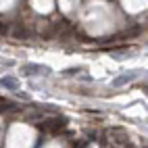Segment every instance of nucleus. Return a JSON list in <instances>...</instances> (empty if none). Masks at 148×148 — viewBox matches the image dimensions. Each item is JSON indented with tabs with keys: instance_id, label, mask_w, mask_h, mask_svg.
<instances>
[{
	"instance_id": "1",
	"label": "nucleus",
	"mask_w": 148,
	"mask_h": 148,
	"mask_svg": "<svg viewBox=\"0 0 148 148\" xmlns=\"http://www.w3.org/2000/svg\"><path fill=\"white\" fill-rule=\"evenodd\" d=\"M67 125V119L65 117H54V119H48V121H42V123H38V127L44 132H61L63 127Z\"/></svg>"
},
{
	"instance_id": "2",
	"label": "nucleus",
	"mask_w": 148,
	"mask_h": 148,
	"mask_svg": "<svg viewBox=\"0 0 148 148\" xmlns=\"http://www.w3.org/2000/svg\"><path fill=\"white\" fill-rule=\"evenodd\" d=\"M106 136H108V140H111L115 146H119V148H123V146H127L130 144V138H127V134L123 132V130H108L106 132Z\"/></svg>"
},
{
	"instance_id": "3",
	"label": "nucleus",
	"mask_w": 148,
	"mask_h": 148,
	"mask_svg": "<svg viewBox=\"0 0 148 148\" xmlns=\"http://www.w3.org/2000/svg\"><path fill=\"white\" fill-rule=\"evenodd\" d=\"M21 73L25 75H48L50 73V69L44 67V65H32V63H27L21 67Z\"/></svg>"
},
{
	"instance_id": "4",
	"label": "nucleus",
	"mask_w": 148,
	"mask_h": 148,
	"mask_svg": "<svg viewBox=\"0 0 148 148\" xmlns=\"http://www.w3.org/2000/svg\"><path fill=\"white\" fill-rule=\"evenodd\" d=\"M8 36H13V38H19V40H25V38L32 36V32H29L27 27H21V25H11L8 27Z\"/></svg>"
},
{
	"instance_id": "5",
	"label": "nucleus",
	"mask_w": 148,
	"mask_h": 148,
	"mask_svg": "<svg viewBox=\"0 0 148 148\" xmlns=\"http://www.w3.org/2000/svg\"><path fill=\"white\" fill-rule=\"evenodd\" d=\"M0 84H2L4 88H8V90H19V86H21L17 77H11V75H8V77H2V79H0Z\"/></svg>"
},
{
	"instance_id": "6",
	"label": "nucleus",
	"mask_w": 148,
	"mask_h": 148,
	"mask_svg": "<svg viewBox=\"0 0 148 148\" xmlns=\"http://www.w3.org/2000/svg\"><path fill=\"white\" fill-rule=\"evenodd\" d=\"M132 79H136V73H134V71H132V73H125V75H121V77H117L113 84H115V86H123V84L132 82Z\"/></svg>"
}]
</instances>
